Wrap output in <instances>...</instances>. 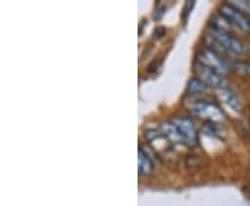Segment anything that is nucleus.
<instances>
[{
    "instance_id": "6",
    "label": "nucleus",
    "mask_w": 250,
    "mask_h": 206,
    "mask_svg": "<svg viewBox=\"0 0 250 206\" xmlns=\"http://www.w3.org/2000/svg\"><path fill=\"white\" fill-rule=\"evenodd\" d=\"M195 72H196L197 78L203 81L207 87H213V88H217V90L227 87V82H225L224 75L218 74L213 69L207 67V66L197 62V60L195 62Z\"/></svg>"
},
{
    "instance_id": "9",
    "label": "nucleus",
    "mask_w": 250,
    "mask_h": 206,
    "mask_svg": "<svg viewBox=\"0 0 250 206\" xmlns=\"http://www.w3.org/2000/svg\"><path fill=\"white\" fill-rule=\"evenodd\" d=\"M207 88L208 87L206 85L203 81L199 80L197 77H195V78H190L189 82H188L187 93L189 96H192V98H197V96L203 95L206 91H207Z\"/></svg>"
},
{
    "instance_id": "4",
    "label": "nucleus",
    "mask_w": 250,
    "mask_h": 206,
    "mask_svg": "<svg viewBox=\"0 0 250 206\" xmlns=\"http://www.w3.org/2000/svg\"><path fill=\"white\" fill-rule=\"evenodd\" d=\"M197 62L213 69L214 71L221 74V75L229 72V69H231V64L227 62V59L223 54L215 49H211V47H203L197 54Z\"/></svg>"
},
{
    "instance_id": "3",
    "label": "nucleus",
    "mask_w": 250,
    "mask_h": 206,
    "mask_svg": "<svg viewBox=\"0 0 250 206\" xmlns=\"http://www.w3.org/2000/svg\"><path fill=\"white\" fill-rule=\"evenodd\" d=\"M188 109L192 113H195L197 117L208 121L210 124L217 126V124H221L227 120V117L223 113V110L220 109V106L215 105L211 100H207V99L193 98L188 103Z\"/></svg>"
},
{
    "instance_id": "11",
    "label": "nucleus",
    "mask_w": 250,
    "mask_h": 206,
    "mask_svg": "<svg viewBox=\"0 0 250 206\" xmlns=\"http://www.w3.org/2000/svg\"><path fill=\"white\" fill-rule=\"evenodd\" d=\"M235 71L239 72L242 75H250V64L245 63V62H236L232 66Z\"/></svg>"
},
{
    "instance_id": "2",
    "label": "nucleus",
    "mask_w": 250,
    "mask_h": 206,
    "mask_svg": "<svg viewBox=\"0 0 250 206\" xmlns=\"http://www.w3.org/2000/svg\"><path fill=\"white\" fill-rule=\"evenodd\" d=\"M208 35L213 39V45L218 46L220 50L224 53L233 54V56H242L248 52V46L245 45V42H242L239 38L233 36L228 31H225L223 28L211 25Z\"/></svg>"
},
{
    "instance_id": "5",
    "label": "nucleus",
    "mask_w": 250,
    "mask_h": 206,
    "mask_svg": "<svg viewBox=\"0 0 250 206\" xmlns=\"http://www.w3.org/2000/svg\"><path fill=\"white\" fill-rule=\"evenodd\" d=\"M220 16L229 24L231 28H235V29L242 31V32H249L250 31L249 17L245 13L235 9L232 4H229V3L223 4L220 9Z\"/></svg>"
},
{
    "instance_id": "1",
    "label": "nucleus",
    "mask_w": 250,
    "mask_h": 206,
    "mask_svg": "<svg viewBox=\"0 0 250 206\" xmlns=\"http://www.w3.org/2000/svg\"><path fill=\"white\" fill-rule=\"evenodd\" d=\"M161 133L170 142L184 143L187 146H196L199 142L196 126L188 117H177L170 123H164Z\"/></svg>"
},
{
    "instance_id": "7",
    "label": "nucleus",
    "mask_w": 250,
    "mask_h": 206,
    "mask_svg": "<svg viewBox=\"0 0 250 206\" xmlns=\"http://www.w3.org/2000/svg\"><path fill=\"white\" fill-rule=\"evenodd\" d=\"M217 95H218V98L221 99L224 103L231 109V110H233L235 113L241 114L242 112H243L241 102H239V98H238L236 93H235L232 90H229L228 87H224V88L217 90Z\"/></svg>"
},
{
    "instance_id": "8",
    "label": "nucleus",
    "mask_w": 250,
    "mask_h": 206,
    "mask_svg": "<svg viewBox=\"0 0 250 206\" xmlns=\"http://www.w3.org/2000/svg\"><path fill=\"white\" fill-rule=\"evenodd\" d=\"M138 167H139V174H150L154 169V163L150 155L143 149L142 146H139V152H138Z\"/></svg>"
},
{
    "instance_id": "10",
    "label": "nucleus",
    "mask_w": 250,
    "mask_h": 206,
    "mask_svg": "<svg viewBox=\"0 0 250 206\" xmlns=\"http://www.w3.org/2000/svg\"><path fill=\"white\" fill-rule=\"evenodd\" d=\"M235 9H238L242 13H250V0H236V1H229Z\"/></svg>"
}]
</instances>
